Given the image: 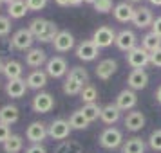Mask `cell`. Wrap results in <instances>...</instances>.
<instances>
[{"label": "cell", "instance_id": "3957f363", "mask_svg": "<svg viewBox=\"0 0 161 153\" xmlns=\"http://www.w3.org/2000/svg\"><path fill=\"white\" fill-rule=\"evenodd\" d=\"M91 40H92V43L98 49H107V47H110V45L116 42V33L109 25H102V27H98L92 33V38Z\"/></svg>", "mask_w": 161, "mask_h": 153}, {"label": "cell", "instance_id": "f1b7e54d", "mask_svg": "<svg viewBox=\"0 0 161 153\" xmlns=\"http://www.w3.org/2000/svg\"><path fill=\"white\" fill-rule=\"evenodd\" d=\"M67 79H73L76 83H80L81 87H85V83H89V72L83 67H73L67 72Z\"/></svg>", "mask_w": 161, "mask_h": 153}, {"label": "cell", "instance_id": "f35d334b", "mask_svg": "<svg viewBox=\"0 0 161 153\" xmlns=\"http://www.w3.org/2000/svg\"><path fill=\"white\" fill-rule=\"evenodd\" d=\"M150 65L161 69V47L158 49V51H154L152 54H150Z\"/></svg>", "mask_w": 161, "mask_h": 153}, {"label": "cell", "instance_id": "2e32d148", "mask_svg": "<svg viewBox=\"0 0 161 153\" xmlns=\"http://www.w3.org/2000/svg\"><path fill=\"white\" fill-rule=\"evenodd\" d=\"M134 11L136 9L132 8V4H129V2H119V4H116L112 8V15H114V18H116L118 22L127 23V22H132Z\"/></svg>", "mask_w": 161, "mask_h": 153}, {"label": "cell", "instance_id": "f6af8a7d", "mask_svg": "<svg viewBox=\"0 0 161 153\" xmlns=\"http://www.w3.org/2000/svg\"><path fill=\"white\" fill-rule=\"evenodd\" d=\"M152 6H161V0H148Z\"/></svg>", "mask_w": 161, "mask_h": 153}, {"label": "cell", "instance_id": "ffe728a7", "mask_svg": "<svg viewBox=\"0 0 161 153\" xmlns=\"http://www.w3.org/2000/svg\"><path fill=\"white\" fill-rule=\"evenodd\" d=\"M47 72L44 70H40V69H35V70H31L29 76H27V88H33V90H40V88H44L47 85Z\"/></svg>", "mask_w": 161, "mask_h": 153}, {"label": "cell", "instance_id": "9a60e30c", "mask_svg": "<svg viewBox=\"0 0 161 153\" xmlns=\"http://www.w3.org/2000/svg\"><path fill=\"white\" fill-rule=\"evenodd\" d=\"M154 22V16H152V11L148 8H138L134 11V16H132V23L138 27V29H147L150 27Z\"/></svg>", "mask_w": 161, "mask_h": 153}, {"label": "cell", "instance_id": "52a82bcc", "mask_svg": "<svg viewBox=\"0 0 161 153\" xmlns=\"http://www.w3.org/2000/svg\"><path fill=\"white\" fill-rule=\"evenodd\" d=\"M25 137H27V140H29L31 144H42L45 140V137H49L47 126L44 123H40V121L31 123L27 126V130H25Z\"/></svg>", "mask_w": 161, "mask_h": 153}, {"label": "cell", "instance_id": "44dd1931", "mask_svg": "<svg viewBox=\"0 0 161 153\" xmlns=\"http://www.w3.org/2000/svg\"><path fill=\"white\" fill-rule=\"evenodd\" d=\"M25 90H27V83H25V79H11L6 83V94L9 95V97H13V99H20V97H24V94H25Z\"/></svg>", "mask_w": 161, "mask_h": 153}, {"label": "cell", "instance_id": "8992f818", "mask_svg": "<svg viewBox=\"0 0 161 153\" xmlns=\"http://www.w3.org/2000/svg\"><path fill=\"white\" fill-rule=\"evenodd\" d=\"M45 72L49 78H64L67 72H69V67H67V61L62 56H54V58L47 59L45 63Z\"/></svg>", "mask_w": 161, "mask_h": 153}, {"label": "cell", "instance_id": "e0dca14e", "mask_svg": "<svg viewBox=\"0 0 161 153\" xmlns=\"http://www.w3.org/2000/svg\"><path fill=\"white\" fill-rule=\"evenodd\" d=\"M145 115H143V112H138V110H132V112H129L127 114V117H125V128L130 131H139L143 126H145Z\"/></svg>", "mask_w": 161, "mask_h": 153}, {"label": "cell", "instance_id": "bcb514c9", "mask_svg": "<svg viewBox=\"0 0 161 153\" xmlns=\"http://www.w3.org/2000/svg\"><path fill=\"white\" fill-rule=\"evenodd\" d=\"M13 2H15V0H0V4H8V6L9 4H13Z\"/></svg>", "mask_w": 161, "mask_h": 153}, {"label": "cell", "instance_id": "83f0119b", "mask_svg": "<svg viewBox=\"0 0 161 153\" xmlns=\"http://www.w3.org/2000/svg\"><path fill=\"white\" fill-rule=\"evenodd\" d=\"M4 151L6 153H20L24 148V139L20 135H15V133H11V137L4 142Z\"/></svg>", "mask_w": 161, "mask_h": 153}, {"label": "cell", "instance_id": "ee69618b", "mask_svg": "<svg viewBox=\"0 0 161 153\" xmlns=\"http://www.w3.org/2000/svg\"><path fill=\"white\" fill-rule=\"evenodd\" d=\"M156 99H158V103L161 105V85H159V88L156 90Z\"/></svg>", "mask_w": 161, "mask_h": 153}, {"label": "cell", "instance_id": "7bdbcfd3", "mask_svg": "<svg viewBox=\"0 0 161 153\" xmlns=\"http://www.w3.org/2000/svg\"><path fill=\"white\" fill-rule=\"evenodd\" d=\"M58 6H80L83 0H54Z\"/></svg>", "mask_w": 161, "mask_h": 153}, {"label": "cell", "instance_id": "d6986e66", "mask_svg": "<svg viewBox=\"0 0 161 153\" xmlns=\"http://www.w3.org/2000/svg\"><path fill=\"white\" fill-rule=\"evenodd\" d=\"M116 70H118V63L114 59L107 58V59H102V61L98 63V67H96V76H98L100 79L107 81V79L112 78V74L116 72Z\"/></svg>", "mask_w": 161, "mask_h": 153}, {"label": "cell", "instance_id": "5bb4252c", "mask_svg": "<svg viewBox=\"0 0 161 153\" xmlns=\"http://www.w3.org/2000/svg\"><path fill=\"white\" fill-rule=\"evenodd\" d=\"M53 47L56 52H69L74 47V36L69 31H60L53 40Z\"/></svg>", "mask_w": 161, "mask_h": 153}, {"label": "cell", "instance_id": "ba28073f", "mask_svg": "<svg viewBox=\"0 0 161 153\" xmlns=\"http://www.w3.org/2000/svg\"><path fill=\"white\" fill-rule=\"evenodd\" d=\"M33 43H35V36L31 34L29 29H18L11 38V45L18 51H29L33 49Z\"/></svg>", "mask_w": 161, "mask_h": 153}, {"label": "cell", "instance_id": "603a6c76", "mask_svg": "<svg viewBox=\"0 0 161 153\" xmlns=\"http://www.w3.org/2000/svg\"><path fill=\"white\" fill-rule=\"evenodd\" d=\"M2 74L8 78V81L20 79V78H22V74H24L22 63H20V61H16V59H9V61L4 63V70H2Z\"/></svg>", "mask_w": 161, "mask_h": 153}, {"label": "cell", "instance_id": "681fc988", "mask_svg": "<svg viewBox=\"0 0 161 153\" xmlns=\"http://www.w3.org/2000/svg\"><path fill=\"white\" fill-rule=\"evenodd\" d=\"M129 2H141V0H129Z\"/></svg>", "mask_w": 161, "mask_h": 153}, {"label": "cell", "instance_id": "4dcf8cb0", "mask_svg": "<svg viewBox=\"0 0 161 153\" xmlns=\"http://www.w3.org/2000/svg\"><path fill=\"white\" fill-rule=\"evenodd\" d=\"M69 124H71L73 130H85L89 126V121L83 117L81 110H76V112H73L71 117H69Z\"/></svg>", "mask_w": 161, "mask_h": 153}, {"label": "cell", "instance_id": "7c38bea8", "mask_svg": "<svg viewBox=\"0 0 161 153\" xmlns=\"http://www.w3.org/2000/svg\"><path fill=\"white\" fill-rule=\"evenodd\" d=\"M136 103H138V95H136V92L130 90V88H125V90H121V92L118 94L114 105H116L121 112H129V110H132L134 106H136Z\"/></svg>", "mask_w": 161, "mask_h": 153}, {"label": "cell", "instance_id": "d590c367", "mask_svg": "<svg viewBox=\"0 0 161 153\" xmlns=\"http://www.w3.org/2000/svg\"><path fill=\"white\" fill-rule=\"evenodd\" d=\"M11 33V20L9 16H0V36H8Z\"/></svg>", "mask_w": 161, "mask_h": 153}, {"label": "cell", "instance_id": "7a4b0ae2", "mask_svg": "<svg viewBox=\"0 0 161 153\" xmlns=\"http://www.w3.org/2000/svg\"><path fill=\"white\" fill-rule=\"evenodd\" d=\"M121 144H123V133L114 126H109L100 133V146L105 150H116Z\"/></svg>", "mask_w": 161, "mask_h": 153}, {"label": "cell", "instance_id": "8fae6325", "mask_svg": "<svg viewBox=\"0 0 161 153\" xmlns=\"http://www.w3.org/2000/svg\"><path fill=\"white\" fill-rule=\"evenodd\" d=\"M100 54V49L92 43V40H83L76 47V58L81 61H94Z\"/></svg>", "mask_w": 161, "mask_h": 153}, {"label": "cell", "instance_id": "d6a6232c", "mask_svg": "<svg viewBox=\"0 0 161 153\" xmlns=\"http://www.w3.org/2000/svg\"><path fill=\"white\" fill-rule=\"evenodd\" d=\"M81 85L80 83H76V81L73 79H65V83H64V94L67 95H80L81 92Z\"/></svg>", "mask_w": 161, "mask_h": 153}, {"label": "cell", "instance_id": "74e56055", "mask_svg": "<svg viewBox=\"0 0 161 153\" xmlns=\"http://www.w3.org/2000/svg\"><path fill=\"white\" fill-rule=\"evenodd\" d=\"M9 137H11V130H9V126L8 124H4V123H0V144H4Z\"/></svg>", "mask_w": 161, "mask_h": 153}, {"label": "cell", "instance_id": "7dc6e473", "mask_svg": "<svg viewBox=\"0 0 161 153\" xmlns=\"http://www.w3.org/2000/svg\"><path fill=\"white\" fill-rule=\"evenodd\" d=\"M2 70H4V61H2V58H0V74H2Z\"/></svg>", "mask_w": 161, "mask_h": 153}, {"label": "cell", "instance_id": "7402d4cb", "mask_svg": "<svg viewBox=\"0 0 161 153\" xmlns=\"http://www.w3.org/2000/svg\"><path fill=\"white\" fill-rule=\"evenodd\" d=\"M18 119H20V110H18V106H15V105H4L0 108V123L11 126Z\"/></svg>", "mask_w": 161, "mask_h": 153}, {"label": "cell", "instance_id": "30bf717a", "mask_svg": "<svg viewBox=\"0 0 161 153\" xmlns=\"http://www.w3.org/2000/svg\"><path fill=\"white\" fill-rule=\"evenodd\" d=\"M114 43H116V47L119 51L129 52V51H132L134 47H138V38L134 34V31L123 29L116 34V42H114Z\"/></svg>", "mask_w": 161, "mask_h": 153}, {"label": "cell", "instance_id": "4fadbf2b", "mask_svg": "<svg viewBox=\"0 0 161 153\" xmlns=\"http://www.w3.org/2000/svg\"><path fill=\"white\" fill-rule=\"evenodd\" d=\"M127 85L130 90H141V88H145L148 85V74L143 70V69H134L130 74H129V78H127Z\"/></svg>", "mask_w": 161, "mask_h": 153}, {"label": "cell", "instance_id": "ab89813d", "mask_svg": "<svg viewBox=\"0 0 161 153\" xmlns=\"http://www.w3.org/2000/svg\"><path fill=\"white\" fill-rule=\"evenodd\" d=\"M74 144H76V142H71V140L67 142V140H64V142H62V144L58 146L56 153H73V151H71V148H73Z\"/></svg>", "mask_w": 161, "mask_h": 153}, {"label": "cell", "instance_id": "6da1fadb", "mask_svg": "<svg viewBox=\"0 0 161 153\" xmlns=\"http://www.w3.org/2000/svg\"><path fill=\"white\" fill-rule=\"evenodd\" d=\"M27 29L31 31V34L35 36V40L42 42V43H49L53 42L56 34L60 33L58 25L51 20H45V18H35L29 22V27Z\"/></svg>", "mask_w": 161, "mask_h": 153}, {"label": "cell", "instance_id": "f546056e", "mask_svg": "<svg viewBox=\"0 0 161 153\" xmlns=\"http://www.w3.org/2000/svg\"><path fill=\"white\" fill-rule=\"evenodd\" d=\"M81 114H83V117L87 119L89 123H92V121H96V119H100V115H102V106H100L98 103L83 105V108H81Z\"/></svg>", "mask_w": 161, "mask_h": 153}, {"label": "cell", "instance_id": "c3c4849f", "mask_svg": "<svg viewBox=\"0 0 161 153\" xmlns=\"http://www.w3.org/2000/svg\"><path fill=\"white\" fill-rule=\"evenodd\" d=\"M83 2H87V4H94V0H83Z\"/></svg>", "mask_w": 161, "mask_h": 153}, {"label": "cell", "instance_id": "60d3db41", "mask_svg": "<svg viewBox=\"0 0 161 153\" xmlns=\"http://www.w3.org/2000/svg\"><path fill=\"white\" fill-rule=\"evenodd\" d=\"M152 33L156 34V36H159L161 38V16H158V18H154V22H152Z\"/></svg>", "mask_w": 161, "mask_h": 153}, {"label": "cell", "instance_id": "5b68a950", "mask_svg": "<svg viewBox=\"0 0 161 153\" xmlns=\"http://www.w3.org/2000/svg\"><path fill=\"white\" fill-rule=\"evenodd\" d=\"M71 130H73V128H71L69 121H65V119H54V121L47 126L49 137H51L53 140H62V142L69 137Z\"/></svg>", "mask_w": 161, "mask_h": 153}, {"label": "cell", "instance_id": "cb8c5ba5", "mask_svg": "<svg viewBox=\"0 0 161 153\" xmlns=\"http://www.w3.org/2000/svg\"><path fill=\"white\" fill-rule=\"evenodd\" d=\"M119 117H121V110L118 108L116 105H112V103L105 105V106L102 108L100 119H102L105 124H116L118 121H119Z\"/></svg>", "mask_w": 161, "mask_h": 153}, {"label": "cell", "instance_id": "e575fe53", "mask_svg": "<svg viewBox=\"0 0 161 153\" xmlns=\"http://www.w3.org/2000/svg\"><path fill=\"white\" fill-rule=\"evenodd\" d=\"M94 11L98 13H109L112 11V0H94Z\"/></svg>", "mask_w": 161, "mask_h": 153}, {"label": "cell", "instance_id": "ac0fdd59", "mask_svg": "<svg viewBox=\"0 0 161 153\" xmlns=\"http://www.w3.org/2000/svg\"><path fill=\"white\" fill-rule=\"evenodd\" d=\"M44 63H47V54L45 51L42 49H29V51L25 52V65L31 67V69H38V67H42Z\"/></svg>", "mask_w": 161, "mask_h": 153}, {"label": "cell", "instance_id": "277c9868", "mask_svg": "<svg viewBox=\"0 0 161 153\" xmlns=\"http://www.w3.org/2000/svg\"><path fill=\"white\" fill-rule=\"evenodd\" d=\"M127 63L132 69H145L147 65H150V52H147L141 45H138L127 52Z\"/></svg>", "mask_w": 161, "mask_h": 153}, {"label": "cell", "instance_id": "8d00e7d4", "mask_svg": "<svg viewBox=\"0 0 161 153\" xmlns=\"http://www.w3.org/2000/svg\"><path fill=\"white\" fill-rule=\"evenodd\" d=\"M25 4L29 11H40L47 6V0H25Z\"/></svg>", "mask_w": 161, "mask_h": 153}, {"label": "cell", "instance_id": "d4e9b609", "mask_svg": "<svg viewBox=\"0 0 161 153\" xmlns=\"http://www.w3.org/2000/svg\"><path fill=\"white\" fill-rule=\"evenodd\" d=\"M145 140L139 137H130L121 144V153H145Z\"/></svg>", "mask_w": 161, "mask_h": 153}, {"label": "cell", "instance_id": "1f68e13d", "mask_svg": "<svg viewBox=\"0 0 161 153\" xmlns=\"http://www.w3.org/2000/svg\"><path fill=\"white\" fill-rule=\"evenodd\" d=\"M80 99L85 103V105H91V103L98 101V90H96L94 85H85V87L81 88Z\"/></svg>", "mask_w": 161, "mask_h": 153}, {"label": "cell", "instance_id": "4316f807", "mask_svg": "<svg viewBox=\"0 0 161 153\" xmlns=\"http://www.w3.org/2000/svg\"><path fill=\"white\" fill-rule=\"evenodd\" d=\"M141 47H143L147 52H150V54H152L154 51H158V49L161 47V38L156 36L152 31H150V33H147L145 36L141 38Z\"/></svg>", "mask_w": 161, "mask_h": 153}, {"label": "cell", "instance_id": "b9f144b4", "mask_svg": "<svg viewBox=\"0 0 161 153\" xmlns=\"http://www.w3.org/2000/svg\"><path fill=\"white\" fill-rule=\"evenodd\" d=\"M25 153H47V150H45L42 144H33L25 150Z\"/></svg>", "mask_w": 161, "mask_h": 153}, {"label": "cell", "instance_id": "836d02e7", "mask_svg": "<svg viewBox=\"0 0 161 153\" xmlns=\"http://www.w3.org/2000/svg\"><path fill=\"white\" fill-rule=\"evenodd\" d=\"M148 146L154 151H161V130H154L148 137Z\"/></svg>", "mask_w": 161, "mask_h": 153}, {"label": "cell", "instance_id": "484cf974", "mask_svg": "<svg viewBox=\"0 0 161 153\" xmlns=\"http://www.w3.org/2000/svg\"><path fill=\"white\" fill-rule=\"evenodd\" d=\"M27 13H29V9H27L25 0H15L13 4H9L8 6V16L9 18H13V20L24 18Z\"/></svg>", "mask_w": 161, "mask_h": 153}, {"label": "cell", "instance_id": "9c48e42d", "mask_svg": "<svg viewBox=\"0 0 161 153\" xmlns=\"http://www.w3.org/2000/svg\"><path fill=\"white\" fill-rule=\"evenodd\" d=\"M31 106H33V110H35L36 114H47V112H51L53 106H54V97H53L49 92H40V94H36L33 97Z\"/></svg>", "mask_w": 161, "mask_h": 153}]
</instances>
